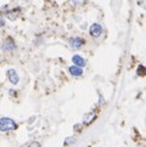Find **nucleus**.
Instances as JSON below:
<instances>
[{
    "label": "nucleus",
    "instance_id": "f257e3e1",
    "mask_svg": "<svg viewBox=\"0 0 146 147\" xmlns=\"http://www.w3.org/2000/svg\"><path fill=\"white\" fill-rule=\"evenodd\" d=\"M17 128V124L11 118H0V131H11Z\"/></svg>",
    "mask_w": 146,
    "mask_h": 147
},
{
    "label": "nucleus",
    "instance_id": "f03ea898",
    "mask_svg": "<svg viewBox=\"0 0 146 147\" xmlns=\"http://www.w3.org/2000/svg\"><path fill=\"white\" fill-rule=\"evenodd\" d=\"M89 32H90L91 36H94V38H97V36H100L101 33H102V27L99 23H94V24H91Z\"/></svg>",
    "mask_w": 146,
    "mask_h": 147
},
{
    "label": "nucleus",
    "instance_id": "7ed1b4c3",
    "mask_svg": "<svg viewBox=\"0 0 146 147\" xmlns=\"http://www.w3.org/2000/svg\"><path fill=\"white\" fill-rule=\"evenodd\" d=\"M83 44H84V40H83L82 38H79V36H74V38L70 39V45L73 49H79L83 46Z\"/></svg>",
    "mask_w": 146,
    "mask_h": 147
},
{
    "label": "nucleus",
    "instance_id": "20e7f679",
    "mask_svg": "<svg viewBox=\"0 0 146 147\" xmlns=\"http://www.w3.org/2000/svg\"><path fill=\"white\" fill-rule=\"evenodd\" d=\"M7 78H9L10 83L14 84V85H16V84L18 83V80H20V77H18L17 72L15 69H9L7 71Z\"/></svg>",
    "mask_w": 146,
    "mask_h": 147
},
{
    "label": "nucleus",
    "instance_id": "39448f33",
    "mask_svg": "<svg viewBox=\"0 0 146 147\" xmlns=\"http://www.w3.org/2000/svg\"><path fill=\"white\" fill-rule=\"evenodd\" d=\"M15 48H16V46H15L14 39L11 38V36L6 38V40H5V43H4V50H6V51H12Z\"/></svg>",
    "mask_w": 146,
    "mask_h": 147
},
{
    "label": "nucleus",
    "instance_id": "423d86ee",
    "mask_svg": "<svg viewBox=\"0 0 146 147\" xmlns=\"http://www.w3.org/2000/svg\"><path fill=\"white\" fill-rule=\"evenodd\" d=\"M72 62L78 67H84L85 66V60L79 55H74L72 57Z\"/></svg>",
    "mask_w": 146,
    "mask_h": 147
},
{
    "label": "nucleus",
    "instance_id": "0eeeda50",
    "mask_svg": "<svg viewBox=\"0 0 146 147\" xmlns=\"http://www.w3.org/2000/svg\"><path fill=\"white\" fill-rule=\"evenodd\" d=\"M68 71H70V73L72 76H74V77H79V76H82L83 74V69H82V67H78V66H71L70 68H68Z\"/></svg>",
    "mask_w": 146,
    "mask_h": 147
},
{
    "label": "nucleus",
    "instance_id": "6e6552de",
    "mask_svg": "<svg viewBox=\"0 0 146 147\" xmlns=\"http://www.w3.org/2000/svg\"><path fill=\"white\" fill-rule=\"evenodd\" d=\"M95 118H96L95 113H89L88 115H85V117H84V124H90Z\"/></svg>",
    "mask_w": 146,
    "mask_h": 147
},
{
    "label": "nucleus",
    "instance_id": "1a4fd4ad",
    "mask_svg": "<svg viewBox=\"0 0 146 147\" xmlns=\"http://www.w3.org/2000/svg\"><path fill=\"white\" fill-rule=\"evenodd\" d=\"M72 3L74 5H84L87 3V0H72Z\"/></svg>",
    "mask_w": 146,
    "mask_h": 147
},
{
    "label": "nucleus",
    "instance_id": "9d476101",
    "mask_svg": "<svg viewBox=\"0 0 146 147\" xmlns=\"http://www.w3.org/2000/svg\"><path fill=\"white\" fill-rule=\"evenodd\" d=\"M138 3H139V5H140V6H141L143 9L146 10V0H138Z\"/></svg>",
    "mask_w": 146,
    "mask_h": 147
},
{
    "label": "nucleus",
    "instance_id": "9b49d317",
    "mask_svg": "<svg viewBox=\"0 0 146 147\" xmlns=\"http://www.w3.org/2000/svg\"><path fill=\"white\" fill-rule=\"evenodd\" d=\"M29 147H40V145L38 142H32V144L29 145Z\"/></svg>",
    "mask_w": 146,
    "mask_h": 147
},
{
    "label": "nucleus",
    "instance_id": "f8f14e48",
    "mask_svg": "<svg viewBox=\"0 0 146 147\" xmlns=\"http://www.w3.org/2000/svg\"><path fill=\"white\" fill-rule=\"evenodd\" d=\"M70 142H73V139H72V138L66 139V144H70Z\"/></svg>",
    "mask_w": 146,
    "mask_h": 147
},
{
    "label": "nucleus",
    "instance_id": "ddd939ff",
    "mask_svg": "<svg viewBox=\"0 0 146 147\" xmlns=\"http://www.w3.org/2000/svg\"><path fill=\"white\" fill-rule=\"evenodd\" d=\"M5 24V22H4V20H3V17H0V27H3V26Z\"/></svg>",
    "mask_w": 146,
    "mask_h": 147
}]
</instances>
